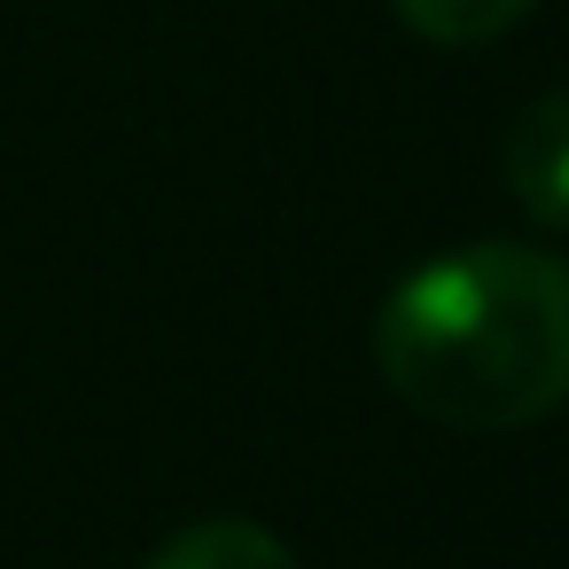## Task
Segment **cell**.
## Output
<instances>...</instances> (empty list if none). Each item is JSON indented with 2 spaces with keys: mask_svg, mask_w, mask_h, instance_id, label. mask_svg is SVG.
Segmentation results:
<instances>
[{
  "mask_svg": "<svg viewBox=\"0 0 569 569\" xmlns=\"http://www.w3.org/2000/svg\"><path fill=\"white\" fill-rule=\"evenodd\" d=\"M390 398L460 437L530 429L569 398V266L553 250L468 242L406 273L375 312Z\"/></svg>",
  "mask_w": 569,
  "mask_h": 569,
  "instance_id": "1",
  "label": "cell"
},
{
  "mask_svg": "<svg viewBox=\"0 0 569 569\" xmlns=\"http://www.w3.org/2000/svg\"><path fill=\"white\" fill-rule=\"evenodd\" d=\"M507 188L538 227H569V94H538L515 126H507Z\"/></svg>",
  "mask_w": 569,
  "mask_h": 569,
  "instance_id": "2",
  "label": "cell"
},
{
  "mask_svg": "<svg viewBox=\"0 0 569 569\" xmlns=\"http://www.w3.org/2000/svg\"><path fill=\"white\" fill-rule=\"evenodd\" d=\"M141 569H297V553L266 522L219 515V522H188L180 538H164Z\"/></svg>",
  "mask_w": 569,
  "mask_h": 569,
  "instance_id": "3",
  "label": "cell"
},
{
  "mask_svg": "<svg viewBox=\"0 0 569 569\" xmlns=\"http://www.w3.org/2000/svg\"><path fill=\"white\" fill-rule=\"evenodd\" d=\"M390 9H398V24H406L413 40H429V48H483V40L515 32L538 0H390Z\"/></svg>",
  "mask_w": 569,
  "mask_h": 569,
  "instance_id": "4",
  "label": "cell"
}]
</instances>
